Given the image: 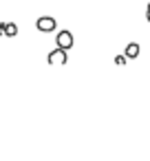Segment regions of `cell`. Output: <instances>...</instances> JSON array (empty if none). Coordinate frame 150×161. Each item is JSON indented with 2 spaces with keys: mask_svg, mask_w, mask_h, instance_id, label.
<instances>
[{
  "mask_svg": "<svg viewBox=\"0 0 150 161\" xmlns=\"http://www.w3.org/2000/svg\"><path fill=\"white\" fill-rule=\"evenodd\" d=\"M47 60H49V64H51V66H64L69 58H66V51L58 47V49H53V51L49 53V58H47Z\"/></svg>",
  "mask_w": 150,
  "mask_h": 161,
  "instance_id": "1",
  "label": "cell"
},
{
  "mask_svg": "<svg viewBox=\"0 0 150 161\" xmlns=\"http://www.w3.org/2000/svg\"><path fill=\"white\" fill-rule=\"evenodd\" d=\"M55 42H58V47H60V49H64V51L73 49V44H75V40H73V33H71V31H60V33H58V38H55Z\"/></svg>",
  "mask_w": 150,
  "mask_h": 161,
  "instance_id": "2",
  "label": "cell"
},
{
  "mask_svg": "<svg viewBox=\"0 0 150 161\" xmlns=\"http://www.w3.org/2000/svg\"><path fill=\"white\" fill-rule=\"evenodd\" d=\"M36 27H38V31H42V33H51V31H55V18L42 16V18H38Z\"/></svg>",
  "mask_w": 150,
  "mask_h": 161,
  "instance_id": "3",
  "label": "cell"
},
{
  "mask_svg": "<svg viewBox=\"0 0 150 161\" xmlns=\"http://www.w3.org/2000/svg\"><path fill=\"white\" fill-rule=\"evenodd\" d=\"M0 33H5V36L14 38V36L18 33V27H16L14 22H9V25H0Z\"/></svg>",
  "mask_w": 150,
  "mask_h": 161,
  "instance_id": "4",
  "label": "cell"
},
{
  "mask_svg": "<svg viewBox=\"0 0 150 161\" xmlns=\"http://www.w3.org/2000/svg\"><path fill=\"white\" fill-rule=\"evenodd\" d=\"M137 55H139V44L137 42H130L126 47V58H137Z\"/></svg>",
  "mask_w": 150,
  "mask_h": 161,
  "instance_id": "5",
  "label": "cell"
},
{
  "mask_svg": "<svg viewBox=\"0 0 150 161\" xmlns=\"http://www.w3.org/2000/svg\"><path fill=\"white\" fill-rule=\"evenodd\" d=\"M146 18H148V22H150V3H148V7H146Z\"/></svg>",
  "mask_w": 150,
  "mask_h": 161,
  "instance_id": "6",
  "label": "cell"
}]
</instances>
